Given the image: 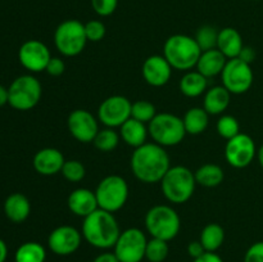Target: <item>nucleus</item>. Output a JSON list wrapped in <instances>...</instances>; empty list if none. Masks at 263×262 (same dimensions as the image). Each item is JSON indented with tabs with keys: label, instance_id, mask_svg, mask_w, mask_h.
<instances>
[{
	"label": "nucleus",
	"instance_id": "nucleus-1",
	"mask_svg": "<svg viewBox=\"0 0 263 262\" xmlns=\"http://www.w3.org/2000/svg\"><path fill=\"white\" fill-rule=\"evenodd\" d=\"M130 166L136 179L145 184H156L161 182L171 164L168 153L163 146L145 143L133 152Z\"/></svg>",
	"mask_w": 263,
	"mask_h": 262
},
{
	"label": "nucleus",
	"instance_id": "nucleus-2",
	"mask_svg": "<svg viewBox=\"0 0 263 262\" xmlns=\"http://www.w3.org/2000/svg\"><path fill=\"white\" fill-rule=\"evenodd\" d=\"M82 236L92 247L108 249L115 247L121 230L113 213L98 208L82 222Z\"/></svg>",
	"mask_w": 263,
	"mask_h": 262
},
{
	"label": "nucleus",
	"instance_id": "nucleus-3",
	"mask_svg": "<svg viewBox=\"0 0 263 262\" xmlns=\"http://www.w3.org/2000/svg\"><path fill=\"white\" fill-rule=\"evenodd\" d=\"M202 50L194 38L182 33L170 36L163 46V57L177 71H190L198 63Z\"/></svg>",
	"mask_w": 263,
	"mask_h": 262
},
{
	"label": "nucleus",
	"instance_id": "nucleus-4",
	"mask_svg": "<svg viewBox=\"0 0 263 262\" xmlns=\"http://www.w3.org/2000/svg\"><path fill=\"white\" fill-rule=\"evenodd\" d=\"M195 176L185 166L170 167L161 180V189L167 200L176 204L187 202L195 190Z\"/></svg>",
	"mask_w": 263,
	"mask_h": 262
},
{
	"label": "nucleus",
	"instance_id": "nucleus-5",
	"mask_svg": "<svg viewBox=\"0 0 263 262\" xmlns=\"http://www.w3.org/2000/svg\"><path fill=\"white\" fill-rule=\"evenodd\" d=\"M145 228L152 238L170 241L179 234L181 221L174 208L166 204H157L146 212Z\"/></svg>",
	"mask_w": 263,
	"mask_h": 262
},
{
	"label": "nucleus",
	"instance_id": "nucleus-6",
	"mask_svg": "<svg viewBox=\"0 0 263 262\" xmlns=\"http://www.w3.org/2000/svg\"><path fill=\"white\" fill-rule=\"evenodd\" d=\"M148 133L154 143L163 148L177 145L186 135L182 118L172 113H157L149 122Z\"/></svg>",
	"mask_w": 263,
	"mask_h": 262
},
{
	"label": "nucleus",
	"instance_id": "nucleus-7",
	"mask_svg": "<svg viewBox=\"0 0 263 262\" xmlns=\"http://www.w3.org/2000/svg\"><path fill=\"white\" fill-rule=\"evenodd\" d=\"M95 195L100 210L117 212L127 202L128 184L120 175H109L98 184Z\"/></svg>",
	"mask_w": 263,
	"mask_h": 262
},
{
	"label": "nucleus",
	"instance_id": "nucleus-8",
	"mask_svg": "<svg viewBox=\"0 0 263 262\" xmlns=\"http://www.w3.org/2000/svg\"><path fill=\"white\" fill-rule=\"evenodd\" d=\"M87 43L85 25L77 20L62 22L54 32V44L62 55L76 57L85 49Z\"/></svg>",
	"mask_w": 263,
	"mask_h": 262
},
{
	"label": "nucleus",
	"instance_id": "nucleus-9",
	"mask_svg": "<svg viewBox=\"0 0 263 262\" xmlns=\"http://www.w3.org/2000/svg\"><path fill=\"white\" fill-rule=\"evenodd\" d=\"M8 104L18 110H30L40 102L43 89L41 84L32 74H22L17 77L8 87Z\"/></svg>",
	"mask_w": 263,
	"mask_h": 262
},
{
	"label": "nucleus",
	"instance_id": "nucleus-10",
	"mask_svg": "<svg viewBox=\"0 0 263 262\" xmlns=\"http://www.w3.org/2000/svg\"><path fill=\"white\" fill-rule=\"evenodd\" d=\"M221 80H222V86H225L230 94H244L253 85V69L251 64L246 63L241 59H228L221 72Z\"/></svg>",
	"mask_w": 263,
	"mask_h": 262
},
{
	"label": "nucleus",
	"instance_id": "nucleus-11",
	"mask_svg": "<svg viewBox=\"0 0 263 262\" xmlns=\"http://www.w3.org/2000/svg\"><path fill=\"white\" fill-rule=\"evenodd\" d=\"M146 236L140 229L130 228L121 231L115 244V254L120 262H141L145 258Z\"/></svg>",
	"mask_w": 263,
	"mask_h": 262
},
{
	"label": "nucleus",
	"instance_id": "nucleus-12",
	"mask_svg": "<svg viewBox=\"0 0 263 262\" xmlns=\"http://www.w3.org/2000/svg\"><path fill=\"white\" fill-rule=\"evenodd\" d=\"M256 143L249 135L239 133L229 139L225 145V158L234 169H246L257 157Z\"/></svg>",
	"mask_w": 263,
	"mask_h": 262
},
{
	"label": "nucleus",
	"instance_id": "nucleus-13",
	"mask_svg": "<svg viewBox=\"0 0 263 262\" xmlns=\"http://www.w3.org/2000/svg\"><path fill=\"white\" fill-rule=\"evenodd\" d=\"M133 103L122 95H112L100 103L98 108V120L105 127H121L131 117Z\"/></svg>",
	"mask_w": 263,
	"mask_h": 262
},
{
	"label": "nucleus",
	"instance_id": "nucleus-14",
	"mask_svg": "<svg viewBox=\"0 0 263 262\" xmlns=\"http://www.w3.org/2000/svg\"><path fill=\"white\" fill-rule=\"evenodd\" d=\"M97 118L86 109H74L67 120L71 135L81 143H92L99 128Z\"/></svg>",
	"mask_w": 263,
	"mask_h": 262
},
{
	"label": "nucleus",
	"instance_id": "nucleus-15",
	"mask_svg": "<svg viewBox=\"0 0 263 262\" xmlns=\"http://www.w3.org/2000/svg\"><path fill=\"white\" fill-rule=\"evenodd\" d=\"M82 234L76 228L62 225L54 229L48 238V246L58 256H69L81 246Z\"/></svg>",
	"mask_w": 263,
	"mask_h": 262
},
{
	"label": "nucleus",
	"instance_id": "nucleus-16",
	"mask_svg": "<svg viewBox=\"0 0 263 262\" xmlns=\"http://www.w3.org/2000/svg\"><path fill=\"white\" fill-rule=\"evenodd\" d=\"M21 64L30 72H43L50 61V50L39 40H28L21 45L18 51Z\"/></svg>",
	"mask_w": 263,
	"mask_h": 262
},
{
	"label": "nucleus",
	"instance_id": "nucleus-17",
	"mask_svg": "<svg viewBox=\"0 0 263 262\" xmlns=\"http://www.w3.org/2000/svg\"><path fill=\"white\" fill-rule=\"evenodd\" d=\"M141 73L146 84L153 87H161L171 80L172 67L163 55L154 54L144 61Z\"/></svg>",
	"mask_w": 263,
	"mask_h": 262
},
{
	"label": "nucleus",
	"instance_id": "nucleus-18",
	"mask_svg": "<svg viewBox=\"0 0 263 262\" xmlns=\"http://www.w3.org/2000/svg\"><path fill=\"white\" fill-rule=\"evenodd\" d=\"M66 162L63 154L57 148L40 149L33 157V169L43 176H53L59 174Z\"/></svg>",
	"mask_w": 263,
	"mask_h": 262
},
{
	"label": "nucleus",
	"instance_id": "nucleus-19",
	"mask_svg": "<svg viewBox=\"0 0 263 262\" xmlns=\"http://www.w3.org/2000/svg\"><path fill=\"white\" fill-rule=\"evenodd\" d=\"M67 204H68L69 211H71L73 215L84 218L87 217L90 213H92L94 211H97L98 208H99L95 192L86 189V188L74 189L73 192L68 195Z\"/></svg>",
	"mask_w": 263,
	"mask_h": 262
},
{
	"label": "nucleus",
	"instance_id": "nucleus-20",
	"mask_svg": "<svg viewBox=\"0 0 263 262\" xmlns=\"http://www.w3.org/2000/svg\"><path fill=\"white\" fill-rule=\"evenodd\" d=\"M226 62H228V58L216 48L211 49V50L202 51L195 67H197L198 72H200L203 76L210 79V77L221 74Z\"/></svg>",
	"mask_w": 263,
	"mask_h": 262
},
{
	"label": "nucleus",
	"instance_id": "nucleus-21",
	"mask_svg": "<svg viewBox=\"0 0 263 262\" xmlns=\"http://www.w3.org/2000/svg\"><path fill=\"white\" fill-rule=\"evenodd\" d=\"M243 48V39H241V35L238 30L233 27H225L218 31L217 49L226 58H238Z\"/></svg>",
	"mask_w": 263,
	"mask_h": 262
},
{
	"label": "nucleus",
	"instance_id": "nucleus-22",
	"mask_svg": "<svg viewBox=\"0 0 263 262\" xmlns=\"http://www.w3.org/2000/svg\"><path fill=\"white\" fill-rule=\"evenodd\" d=\"M31 212L30 200L21 193H13L5 199L4 213L12 222L20 223L27 220Z\"/></svg>",
	"mask_w": 263,
	"mask_h": 262
},
{
	"label": "nucleus",
	"instance_id": "nucleus-23",
	"mask_svg": "<svg viewBox=\"0 0 263 262\" xmlns=\"http://www.w3.org/2000/svg\"><path fill=\"white\" fill-rule=\"evenodd\" d=\"M230 91L225 86H213L205 91L203 108L208 115H221L228 109L230 104Z\"/></svg>",
	"mask_w": 263,
	"mask_h": 262
},
{
	"label": "nucleus",
	"instance_id": "nucleus-24",
	"mask_svg": "<svg viewBox=\"0 0 263 262\" xmlns=\"http://www.w3.org/2000/svg\"><path fill=\"white\" fill-rule=\"evenodd\" d=\"M148 127L145 123L130 117L122 126L120 127V136L128 146H133L134 149L139 148L143 144L146 143V136H148Z\"/></svg>",
	"mask_w": 263,
	"mask_h": 262
},
{
	"label": "nucleus",
	"instance_id": "nucleus-25",
	"mask_svg": "<svg viewBox=\"0 0 263 262\" xmlns=\"http://www.w3.org/2000/svg\"><path fill=\"white\" fill-rule=\"evenodd\" d=\"M207 77L198 71H187L179 82V89L181 94L187 98H198L207 91Z\"/></svg>",
	"mask_w": 263,
	"mask_h": 262
},
{
	"label": "nucleus",
	"instance_id": "nucleus-26",
	"mask_svg": "<svg viewBox=\"0 0 263 262\" xmlns=\"http://www.w3.org/2000/svg\"><path fill=\"white\" fill-rule=\"evenodd\" d=\"M208 116L210 115L205 112L204 108L193 107L187 109L184 118H182L186 134L199 135V134L204 133L208 127V123H210V117Z\"/></svg>",
	"mask_w": 263,
	"mask_h": 262
},
{
	"label": "nucleus",
	"instance_id": "nucleus-27",
	"mask_svg": "<svg viewBox=\"0 0 263 262\" xmlns=\"http://www.w3.org/2000/svg\"><path fill=\"white\" fill-rule=\"evenodd\" d=\"M194 176L197 184L204 188H215L223 181L225 172L218 164L205 163L194 172Z\"/></svg>",
	"mask_w": 263,
	"mask_h": 262
},
{
	"label": "nucleus",
	"instance_id": "nucleus-28",
	"mask_svg": "<svg viewBox=\"0 0 263 262\" xmlns=\"http://www.w3.org/2000/svg\"><path fill=\"white\" fill-rule=\"evenodd\" d=\"M199 240L205 252H216L225 241V230L220 223H208L203 228Z\"/></svg>",
	"mask_w": 263,
	"mask_h": 262
},
{
	"label": "nucleus",
	"instance_id": "nucleus-29",
	"mask_svg": "<svg viewBox=\"0 0 263 262\" xmlns=\"http://www.w3.org/2000/svg\"><path fill=\"white\" fill-rule=\"evenodd\" d=\"M14 259L15 262H45L46 251L40 243L27 241L18 247Z\"/></svg>",
	"mask_w": 263,
	"mask_h": 262
},
{
	"label": "nucleus",
	"instance_id": "nucleus-30",
	"mask_svg": "<svg viewBox=\"0 0 263 262\" xmlns=\"http://www.w3.org/2000/svg\"><path fill=\"white\" fill-rule=\"evenodd\" d=\"M118 143H120V134L112 127L99 130L92 140L95 148L100 152H112L113 149L117 148Z\"/></svg>",
	"mask_w": 263,
	"mask_h": 262
},
{
	"label": "nucleus",
	"instance_id": "nucleus-31",
	"mask_svg": "<svg viewBox=\"0 0 263 262\" xmlns=\"http://www.w3.org/2000/svg\"><path fill=\"white\" fill-rule=\"evenodd\" d=\"M168 241L162 239L152 238L148 240L145 248V258L149 262H163L168 256Z\"/></svg>",
	"mask_w": 263,
	"mask_h": 262
},
{
	"label": "nucleus",
	"instance_id": "nucleus-32",
	"mask_svg": "<svg viewBox=\"0 0 263 262\" xmlns=\"http://www.w3.org/2000/svg\"><path fill=\"white\" fill-rule=\"evenodd\" d=\"M195 41L199 45L200 50H211V49L217 48V39H218V31L216 30L213 26L204 25L197 31L195 33Z\"/></svg>",
	"mask_w": 263,
	"mask_h": 262
},
{
	"label": "nucleus",
	"instance_id": "nucleus-33",
	"mask_svg": "<svg viewBox=\"0 0 263 262\" xmlns=\"http://www.w3.org/2000/svg\"><path fill=\"white\" fill-rule=\"evenodd\" d=\"M156 115V105L148 100H136L131 105V117L143 123L151 122Z\"/></svg>",
	"mask_w": 263,
	"mask_h": 262
},
{
	"label": "nucleus",
	"instance_id": "nucleus-34",
	"mask_svg": "<svg viewBox=\"0 0 263 262\" xmlns=\"http://www.w3.org/2000/svg\"><path fill=\"white\" fill-rule=\"evenodd\" d=\"M217 133L226 140L234 138V136H236L240 133L239 121L231 115L221 116L220 120L217 121Z\"/></svg>",
	"mask_w": 263,
	"mask_h": 262
},
{
	"label": "nucleus",
	"instance_id": "nucleus-35",
	"mask_svg": "<svg viewBox=\"0 0 263 262\" xmlns=\"http://www.w3.org/2000/svg\"><path fill=\"white\" fill-rule=\"evenodd\" d=\"M62 175L66 180L71 182H79L86 175V170L85 166L77 159H71V161H66L62 169Z\"/></svg>",
	"mask_w": 263,
	"mask_h": 262
},
{
	"label": "nucleus",
	"instance_id": "nucleus-36",
	"mask_svg": "<svg viewBox=\"0 0 263 262\" xmlns=\"http://www.w3.org/2000/svg\"><path fill=\"white\" fill-rule=\"evenodd\" d=\"M85 33H86L87 41L91 43H98L103 40L105 36V26L102 21L92 20L85 23Z\"/></svg>",
	"mask_w": 263,
	"mask_h": 262
},
{
	"label": "nucleus",
	"instance_id": "nucleus-37",
	"mask_svg": "<svg viewBox=\"0 0 263 262\" xmlns=\"http://www.w3.org/2000/svg\"><path fill=\"white\" fill-rule=\"evenodd\" d=\"M118 0H91L94 12L100 17H108L117 9Z\"/></svg>",
	"mask_w": 263,
	"mask_h": 262
},
{
	"label": "nucleus",
	"instance_id": "nucleus-38",
	"mask_svg": "<svg viewBox=\"0 0 263 262\" xmlns=\"http://www.w3.org/2000/svg\"><path fill=\"white\" fill-rule=\"evenodd\" d=\"M244 262H263V241H256L249 247Z\"/></svg>",
	"mask_w": 263,
	"mask_h": 262
},
{
	"label": "nucleus",
	"instance_id": "nucleus-39",
	"mask_svg": "<svg viewBox=\"0 0 263 262\" xmlns=\"http://www.w3.org/2000/svg\"><path fill=\"white\" fill-rule=\"evenodd\" d=\"M64 69H66V64H64L63 59L58 58V57H51L45 71L50 76H61V74H63Z\"/></svg>",
	"mask_w": 263,
	"mask_h": 262
},
{
	"label": "nucleus",
	"instance_id": "nucleus-40",
	"mask_svg": "<svg viewBox=\"0 0 263 262\" xmlns=\"http://www.w3.org/2000/svg\"><path fill=\"white\" fill-rule=\"evenodd\" d=\"M187 253H189V256L193 259H195L202 256L203 253H205V249L202 246V243H200V240H194L190 241L189 246H187Z\"/></svg>",
	"mask_w": 263,
	"mask_h": 262
},
{
	"label": "nucleus",
	"instance_id": "nucleus-41",
	"mask_svg": "<svg viewBox=\"0 0 263 262\" xmlns=\"http://www.w3.org/2000/svg\"><path fill=\"white\" fill-rule=\"evenodd\" d=\"M238 58L241 59L243 62H246V63L252 64V62L256 59V51H254V49L252 48V46L244 45V48L241 49V51H240V54H239Z\"/></svg>",
	"mask_w": 263,
	"mask_h": 262
},
{
	"label": "nucleus",
	"instance_id": "nucleus-42",
	"mask_svg": "<svg viewBox=\"0 0 263 262\" xmlns=\"http://www.w3.org/2000/svg\"><path fill=\"white\" fill-rule=\"evenodd\" d=\"M193 262H223V259L216 252H205L200 257L193 259Z\"/></svg>",
	"mask_w": 263,
	"mask_h": 262
},
{
	"label": "nucleus",
	"instance_id": "nucleus-43",
	"mask_svg": "<svg viewBox=\"0 0 263 262\" xmlns=\"http://www.w3.org/2000/svg\"><path fill=\"white\" fill-rule=\"evenodd\" d=\"M92 262H120V259L117 258L115 252H104V253L95 257Z\"/></svg>",
	"mask_w": 263,
	"mask_h": 262
},
{
	"label": "nucleus",
	"instance_id": "nucleus-44",
	"mask_svg": "<svg viewBox=\"0 0 263 262\" xmlns=\"http://www.w3.org/2000/svg\"><path fill=\"white\" fill-rule=\"evenodd\" d=\"M8 100H9V92H8V89L3 86V85H0V107L7 104Z\"/></svg>",
	"mask_w": 263,
	"mask_h": 262
},
{
	"label": "nucleus",
	"instance_id": "nucleus-45",
	"mask_svg": "<svg viewBox=\"0 0 263 262\" xmlns=\"http://www.w3.org/2000/svg\"><path fill=\"white\" fill-rule=\"evenodd\" d=\"M8 256V248H7V244L3 239H0V262H5Z\"/></svg>",
	"mask_w": 263,
	"mask_h": 262
},
{
	"label": "nucleus",
	"instance_id": "nucleus-46",
	"mask_svg": "<svg viewBox=\"0 0 263 262\" xmlns=\"http://www.w3.org/2000/svg\"><path fill=\"white\" fill-rule=\"evenodd\" d=\"M257 159H258L259 166H261L262 170H263V144L261 146H259L258 151H257Z\"/></svg>",
	"mask_w": 263,
	"mask_h": 262
},
{
	"label": "nucleus",
	"instance_id": "nucleus-47",
	"mask_svg": "<svg viewBox=\"0 0 263 262\" xmlns=\"http://www.w3.org/2000/svg\"><path fill=\"white\" fill-rule=\"evenodd\" d=\"M256 2H257V0H256Z\"/></svg>",
	"mask_w": 263,
	"mask_h": 262
}]
</instances>
